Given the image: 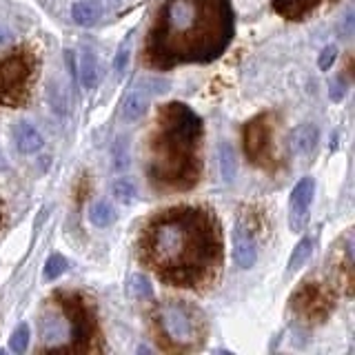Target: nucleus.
Masks as SVG:
<instances>
[{
  "label": "nucleus",
  "instance_id": "nucleus-4",
  "mask_svg": "<svg viewBox=\"0 0 355 355\" xmlns=\"http://www.w3.org/2000/svg\"><path fill=\"white\" fill-rule=\"evenodd\" d=\"M207 318L198 306L169 300L153 311V333L158 347L166 353L196 351L207 340Z\"/></svg>",
  "mask_w": 355,
  "mask_h": 355
},
{
  "label": "nucleus",
  "instance_id": "nucleus-16",
  "mask_svg": "<svg viewBox=\"0 0 355 355\" xmlns=\"http://www.w3.org/2000/svg\"><path fill=\"white\" fill-rule=\"evenodd\" d=\"M71 18L80 27H96L100 18H103V9H100L96 0H78L71 7Z\"/></svg>",
  "mask_w": 355,
  "mask_h": 355
},
{
  "label": "nucleus",
  "instance_id": "nucleus-17",
  "mask_svg": "<svg viewBox=\"0 0 355 355\" xmlns=\"http://www.w3.org/2000/svg\"><path fill=\"white\" fill-rule=\"evenodd\" d=\"M218 158H220V171H222V178H225V182H233L238 173V160H236V151H233L229 142H220Z\"/></svg>",
  "mask_w": 355,
  "mask_h": 355
},
{
  "label": "nucleus",
  "instance_id": "nucleus-27",
  "mask_svg": "<svg viewBox=\"0 0 355 355\" xmlns=\"http://www.w3.org/2000/svg\"><path fill=\"white\" fill-rule=\"evenodd\" d=\"M9 169V162H7V158L3 153H0V171H7Z\"/></svg>",
  "mask_w": 355,
  "mask_h": 355
},
{
  "label": "nucleus",
  "instance_id": "nucleus-3",
  "mask_svg": "<svg viewBox=\"0 0 355 355\" xmlns=\"http://www.w3.org/2000/svg\"><path fill=\"white\" fill-rule=\"evenodd\" d=\"M205 125L196 111L184 103L160 107L149 138L147 178L160 193L189 191L200 182Z\"/></svg>",
  "mask_w": 355,
  "mask_h": 355
},
{
  "label": "nucleus",
  "instance_id": "nucleus-28",
  "mask_svg": "<svg viewBox=\"0 0 355 355\" xmlns=\"http://www.w3.org/2000/svg\"><path fill=\"white\" fill-rule=\"evenodd\" d=\"M109 5H122V0H107Z\"/></svg>",
  "mask_w": 355,
  "mask_h": 355
},
{
  "label": "nucleus",
  "instance_id": "nucleus-24",
  "mask_svg": "<svg viewBox=\"0 0 355 355\" xmlns=\"http://www.w3.org/2000/svg\"><path fill=\"white\" fill-rule=\"evenodd\" d=\"M336 58H338V47H336V44H327V47L322 49L320 55H318L320 71H329L333 67V62H336Z\"/></svg>",
  "mask_w": 355,
  "mask_h": 355
},
{
  "label": "nucleus",
  "instance_id": "nucleus-10",
  "mask_svg": "<svg viewBox=\"0 0 355 355\" xmlns=\"http://www.w3.org/2000/svg\"><path fill=\"white\" fill-rule=\"evenodd\" d=\"M313 196H315V180L313 178H302L295 187L291 196H288V227L293 233H302L309 214H311V205H313Z\"/></svg>",
  "mask_w": 355,
  "mask_h": 355
},
{
  "label": "nucleus",
  "instance_id": "nucleus-25",
  "mask_svg": "<svg viewBox=\"0 0 355 355\" xmlns=\"http://www.w3.org/2000/svg\"><path fill=\"white\" fill-rule=\"evenodd\" d=\"M329 87H331V92H329L331 100H333V103H340V100L344 98V94H347V85H344L338 78V80H331Z\"/></svg>",
  "mask_w": 355,
  "mask_h": 355
},
{
  "label": "nucleus",
  "instance_id": "nucleus-29",
  "mask_svg": "<svg viewBox=\"0 0 355 355\" xmlns=\"http://www.w3.org/2000/svg\"><path fill=\"white\" fill-rule=\"evenodd\" d=\"M0 229H3V209H0Z\"/></svg>",
  "mask_w": 355,
  "mask_h": 355
},
{
  "label": "nucleus",
  "instance_id": "nucleus-23",
  "mask_svg": "<svg viewBox=\"0 0 355 355\" xmlns=\"http://www.w3.org/2000/svg\"><path fill=\"white\" fill-rule=\"evenodd\" d=\"M114 198L122 205H131L136 200V184L129 178H118L114 182Z\"/></svg>",
  "mask_w": 355,
  "mask_h": 355
},
{
  "label": "nucleus",
  "instance_id": "nucleus-1",
  "mask_svg": "<svg viewBox=\"0 0 355 355\" xmlns=\"http://www.w3.org/2000/svg\"><path fill=\"white\" fill-rule=\"evenodd\" d=\"M138 253L160 282L205 288L216 282L225 260L220 222L205 207L180 205L160 211L144 225Z\"/></svg>",
  "mask_w": 355,
  "mask_h": 355
},
{
  "label": "nucleus",
  "instance_id": "nucleus-2",
  "mask_svg": "<svg viewBox=\"0 0 355 355\" xmlns=\"http://www.w3.org/2000/svg\"><path fill=\"white\" fill-rule=\"evenodd\" d=\"M233 36L231 0H164L147 33L144 62L160 71L207 64L227 51Z\"/></svg>",
  "mask_w": 355,
  "mask_h": 355
},
{
  "label": "nucleus",
  "instance_id": "nucleus-21",
  "mask_svg": "<svg viewBox=\"0 0 355 355\" xmlns=\"http://www.w3.org/2000/svg\"><path fill=\"white\" fill-rule=\"evenodd\" d=\"M29 338H31L29 324H27V322H20V324L14 329V333H11V338H9V349L14 353H25L27 347H29Z\"/></svg>",
  "mask_w": 355,
  "mask_h": 355
},
{
  "label": "nucleus",
  "instance_id": "nucleus-15",
  "mask_svg": "<svg viewBox=\"0 0 355 355\" xmlns=\"http://www.w3.org/2000/svg\"><path fill=\"white\" fill-rule=\"evenodd\" d=\"M14 142L20 153H36L42 149V136L40 131L29 125V122H16L14 127Z\"/></svg>",
  "mask_w": 355,
  "mask_h": 355
},
{
  "label": "nucleus",
  "instance_id": "nucleus-19",
  "mask_svg": "<svg viewBox=\"0 0 355 355\" xmlns=\"http://www.w3.org/2000/svg\"><path fill=\"white\" fill-rule=\"evenodd\" d=\"M311 253H313V238H302L295 244V249L291 253V260H288V271L302 269V266L306 264V260L311 258Z\"/></svg>",
  "mask_w": 355,
  "mask_h": 355
},
{
  "label": "nucleus",
  "instance_id": "nucleus-7",
  "mask_svg": "<svg viewBox=\"0 0 355 355\" xmlns=\"http://www.w3.org/2000/svg\"><path fill=\"white\" fill-rule=\"evenodd\" d=\"M273 114H258L242 129L244 155H247L251 164L266 171H273L277 166L273 151Z\"/></svg>",
  "mask_w": 355,
  "mask_h": 355
},
{
  "label": "nucleus",
  "instance_id": "nucleus-5",
  "mask_svg": "<svg viewBox=\"0 0 355 355\" xmlns=\"http://www.w3.org/2000/svg\"><path fill=\"white\" fill-rule=\"evenodd\" d=\"M53 306L60 311L67 322V344L58 349V353H100V327L98 315L92 302L78 291H55L51 295Z\"/></svg>",
  "mask_w": 355,
  "mask_h": 355
},
{
  "label": "nucleus",
  "instance_id": "nucleus-12",
  "mask_svg": "<svg viewBox=\"0 0 355 355\" xmlns=\"http://www.w3.org/2000/svg\"><path fill=\"white\" fill-rule=\"evenodd\" d=\"M324 3L329 0H271V7L277 16L286 20H302Z\"/></svg>",
  "mask_w": 355,
  "mask_h": 355
},
{
  "label": "nucleus",
  "instance_id": "nucleus-8",
  "mask_svg": "<svg viewBox=\"0 0 355 355\" xmlns=\"http://www.w3.org/2000/svg\"><path fill=\"white\" fill-rule=\"evenodd\" d=\"M291 309L306 322H324L336 309V293L322 282H304L293 293Z\"/></svg>",
  "mask_w": 355,
  "mask_h": 355
},
{
  "label": "nucleus",
  "instance_id": "nucleus-13",
  "mask_svg": "<svg viewBox=\"0 0 355 355\" xmlns=\"http://www.w3.org/2000/svg\"><path fill=\"white\" fill-rule=\"evenodd\" d=\"M320 142V129L313 125V122H306V125H300L291 131L288 136V147H291L293 153H311Z\"/></svg>",
  "mask_w": 355,
  "mask_h": 355
},
{
  "label": "nucleus",
  "instance_id": "nucleus-11",
  "mask_svg": "<svg viewBox=\"0 0 355 355\" xmlns=\"http://www.w3.org/2000/svg\"><path fill=\"white\" fill-rule=\"evenodd\" d=\"M233 260L240 269H251L258 262V242L249 225H244L242 220L236 222L233 229Z\"/></svg>",
  "mask_w": 355,
  "mask_h": 355
},
{
  "label": "nucleus",
  "instance_id": "nucleus-6",
  "mask_svg": "<svg viewBox=\"0 0 355 355\" xmlns=\"http://www.w3.org/2000/svg\"><path fill=\"white\" fill-rule=\"evenodd\" d=\"M38 78V55L29 47H16L0 58V107L18 109L31 98Z\"/></svg>",
  "mask_w": 355,
  "mask_h": 355
},
{
  "label": "nucleus",
  "instance_id": "nucleus-22",
  "mask_svg": "<svg viewBox=\"0 0 355 355\" xmlns=\"http://www.w3.org/2000/svg\"><path fill=\"white\" fill-rule=\"evenodd\" d=\"M67 266H69V262L64 260V255H60V253L49 255V260L44 262V280L47 282L58 280V277L67 271Z\"/></svg>",
  "mask_w": 355,
  "mask_h": 355
},
{
  "label": "nucleus",
  "instance_id": "nucleus-20",
  "mask_svg": "<svg viewBox=\"0 0 355 355\" xmlns=\"http://www.w3.org/2000/svg\"><path fill=\"white\" fill-rule=\"evenodd\" d=\"M127 291H129L131 297H136V300H149V297L153 295V286H151V282H149V277H147V275L136 273V275H131V277H129Z\"/></svg>",
  "mask_w": 355,
  "mask_h": 355
},
{
  "label": "nucleus",
  "instance_id": "nucleus-9",
  "mask_svg": "<svg viewBox=\"0 0 355 355\" xmlns=\"http://www.w3.org/2000/svg\"><path fill=\"white\" fill-rule=\"evenodd\" d=\"M169 89V80L160 76H144L138 78L133 87L129 89V94L122 100V120L125 122H136L140 120L144 114H147L149 103L155 98L164 94Z\"/></svg>",
  "mask_w": 355,
  "mask_h": 355
},
{
  "label": "nucleus",
  "instance_id": "nucleus-26",
  "mask_svg": "<svg viewBox=\"0 0 355 355\" xmlns=\"http://www.w3.org/2000/svg\"><path fill=\"white\" fill-rule=\"evenodd\" d=\"M127 60H129V49H120L118 51V58H116V73L122 76L125 73V67H127Z\"/></svg>",
  "mask_w": 355,
  "mask_h": 355
},
{
  "label": "nucleus",
  "instance_id": "nucleus-14",
  "mask_svg": "<svg viewBox=\"0 0 355 355\" xmlns=\"http://www.w3.org/2000/svg\"><path fill=\"white\" fill-rule=\"evenodd\" d=\"M78 73H80V83L87 92H92L100 85L103 80V67L98 62V55L92 51V49H85L83 51V58H80V64H78Z\"/></svg>",
  "mask_w": 355,
  "mask_h": 355
},
{
  "label": "nucleus",
  "instance_id": "nucleus-18",
  "mask_svg": "<svg viewBox=\"0 0 355 355\" xmlns=\"http://www.w3.org/2000/svg\"><path fill=\"white\" fill-rule=\"evenodd\" d=\"M89 220H92V225L105 229L109 225H114L116 220V209L111 207L107 200H100V202H96L92 209H89Z\"/></svg>",
  "mask_w": 355,
  "mask_h": 355
}]
</instances>
